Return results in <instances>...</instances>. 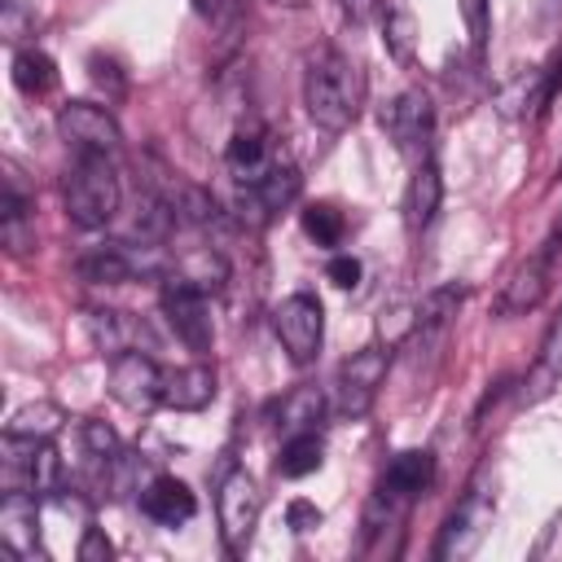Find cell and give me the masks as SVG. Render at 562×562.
<instances>
[{
	"mask_svg": "<svg viewBox=\"0 0 562 562\" xmlns=\"http://www.w3.org/2000/svg\"><path fill=\"white\" fill-rule=\"evenodd\" d=\"M171 277H184L189 285H198V290H220L224 281H228V263L215 255V250H189L184 259H176V268H171Z\"/></svg>",
	"mask_w": 562,
	"mask_h": 562,
	"instance_id": "f1b7e54d",
	"label": "cell"
},
{
	"mask_svg": "<svg viewBox=\"0 0 562 562\" xmlns=\"http://www.w3.org/2000/svg\"><path fill=\"white\" fill-rule=\"evenodd\" d=\"M325 461V443L316 430H303V435H285L281 443V457H277V474L281 479H303L312 470H321Z\"/></svg>",
	"mask_w": 562,
	"mask_h": 562,
	"instance_id": "484cf974",
	"label": "cell"
},
{
	"mask_svg": "<svg viewBox=\"0 0 562 562\" xmlns=\"http://www.w3.org/2000/svg\"><path fill=\"white\" fill-rule=\"evenodd\" d=\"M215 400V369L211 364H184V369H171L162 373V400L167 408L176 413H198Z\"/></svg>",
	"mask_w": 562,
	"mask_h": 562,
	"instance_id": "ac0fdd59",
	"label": "cell"
},
{
	"mask_svg": "<svg viewBox=\"0 0 562 562\" xmlns=\"http://www.w3.org/2000/svg\"><path fill=\"white\" fill-rule=\"evenodd\" d=\"M281 158H290V154H285V149L277 145V136H272L268 127H259V123H241V127L228 136V145H224V171L233 176L237 189L259 184Z\"/></svg>",
	"mask_w": 562,
	"mask_h": 562,
	"instance_id": "30bf717a",
	"label": "cell"
},
{
	"mask_svg": "<svg viewBox=\"0 0 562 562\" xmlns=\"http://www.w3.org/2000/svg\"><path fill=\"white\" fill-rule=\"evenodd\" d=\"M79 435H83V448H88V457H92L97 465H105V461H114V457H119V435H114L105 422L88 417V422L79 426Z\"/></svg>",
	"mask_w": 562,
	"mask_h": 562,
	"instance_id": "1f68e13d",
	"label": "cell"
},
{
	"mask_svg": "<svg viewBox=\"0 0 562 562\" xmlns=\"http://www.w3.org/2000/svg\"><path fill=\"white\" fill-rule=\"evenodd\" d=\"M382 127L395 140V149L413 162H422L430 154V132H435V105L422 88H404L386 110H382Z\"/></svg>",
	"mask_w": 562,
	"mask_h": 562,
	"instance_id": "9c48e42d",
	"label": "cell"
},
{
	"mask_svg": "<svg viewBox=\"0 0 562 562\" xmlns=\"http://www.w3.org/2000/svg\"><path fill=\"white\" fill-rule=\"evenodd\" d=\"M299 189H303V176H299V167L290 162V158H281L259 184H250V189H237V215H241V224H250V228H263V224H272L294 198H299Z\"/></svg>",
	"mask_w": 562,
	"mask_h": 562,
	"instance_id": "7c38bea8",
	"label": "cell"
},
{
	"mask_svg": "<svg viewBox=\"0 0 562 562\" xmlns=\"http://www.w3.org/2000/svg\"><path fill=\"white\" fill-rule=\"evenodd\" d=\"M140 509L162 527H180V522H189L198 514V501H193L189 483H180L176 474H154L140 487Z\"/></svg>",
	"mask_w": 562,
	"mask_h": 562,
	"instance_id": "2e32d148",
	"label": "cell"
},
{
	"mask_svg": "<svg viewBox=\"0 0 562 562\" xmlns=\"http://www.w3.org/2000/svg\"><path fill=\"white\" fill-rule=\"evenodd\" d=\"M439 202H443V176H439V162L426 154L422 162H413V180H408V198H404V220L413 233H426L439 215Z\"/></svg>",
	"mask_w": 562,
	"mask_h": 562,
	"instance_id": "e0dca14e",
	"label": "cell"
},
{
	"mask_svg": "<svg viewBox=\"0 0 562 562\" xmlns=\"http://www.w3.org/2000/svg\"><path fill=\"white\" fill-rule=\"evenodd\" d=\"M61 408L57 404H48V400H40V404H22L13 417H9V435H22V439H53L57 430H61Z\"/></svg>",
	"mask_w": 562,
	"mask_h": 562,
	"instance_id": "f546056e",
	"label": "cell"
},
{
	"mask_svg": "<svg viewBox=\"0 0 562 562\" xmlns=\"http://www.w3.org/2000/svg\"><path fill=\"white\" fill-rule=\"evenodd\" d=\"M75 553H79V562H110V558H114V544L105 540V531H101V527H92V522H88V527H83V540H79V549H75Z\"/></svg>",
	"mask_w": 562,
	"mask_h": 562,
	"instance_id": "d590c367",
	"label": "cell"
},
{
	"mask_svg": "<svg viewBox=\"0 0 562 562\" xmlns=\"http://www.w3.org/2000/svg\"><path fill=\"white\" fill-rule=\"evenodd\" d=\"M277 4H285V9H303L307 0H277Z\"/></svg>",
	"mask_w": 562,
	"mask_h": 562,
	"instance_id": "ab89813d",
	"label": "cell"
},
{
	"mask_svg": "<svg viewBox=\"0 0 562 562\" xmlns=\"http://www.w3.org/2000/svg\"><path fill=\"white\" fill-rule=\"evenodd\" d=\"M57 136L75 154H105V158H114L119 145H123V132H119L114 114L105 105H92V101H66L57 110Z\"/></svg>",
	"mask_w": 562,
	"mask_h": 562,
	"instance_id": "8992f818",
	"label": "cell"
},
{
	"mask_svg": "<svg viewBox=\"0 0 562 562\" xmlns=\"http://www.w3.org/2000/svg\"><path fill=\"white\" fill-rule=\"evenodd\" d=\"M75 272L88 285H123L140 272V255L127 241H101V246H88L75 259Z\"/></svg>",
	"mask_w": 562,
	"mask_h": 562,
	"instance_id": "9a60e30c",
	"label": "cell"
},
{
	"mask_svg": "<svg viewBox=\"0 0 562 562\" xmlns=\"http://www.w3.org/2000/svg\"><path fill=\"white\" fill-rule=\"evenodd\" d=\"M303 233H307L316 246H338L342 233H347V220H342L338 206H329V202H312V206H303Z\"/></svg>",
	"mask_w": 562,
	"mask_h": 562,
	"instance_id": "4dcf8cb0",
	"label": "cell"
},
{
	"mask_svg": "<svg viewBox=\"0 0 562 562\" xmlns=\"http://www.w3.org/2000/svg\"><path fill=\"white\" fill-rule=\"evenodd\" d=\"M272 329H277L281 351L294 364H312L316 351H321V338H325V307H321V299L307 294V290L285 294L272 307Z\"/></svg>",
	"mask_w": 562,
	"mask_h": 562,
	"instance_id": "277c9868",
	"label": "cell"
},
{
	"mask_svg": "<svg viewBox=\"0 0 562 562\" xmlns=\"http://www.w3.org/2000/svg\"><path fill=\"white\" fill-rule=\"evenodd\" d=\"M88 334H92V342H97V351L101 356H123V351H136L132 342L145 334L136 321H127L123 312H88Z\"/></svg>",
	"mask_w": 562,
	"mask_h": 562,
	"instance_id": "603a6c76",
	"label": "cell"
},
{
	"mask_svg": "<svg viewBox=\"0 0 562 562\" xmlns=\"http://www.w3.org/2000/svg\"><path fill=\"white\" fill-rule=\"evenodd\" d=\"M215 509H220V540H224V549L233 558L246 553V544L255 536V522H259V487H255V479L246 470L224 474Z\"/></svg>",
	"mask_w": 562,
	"mask_h": 562,
	"instance_id": "52a82bcc",
	"label": "cell"
},
{
	"mask_svg": "<svg viewBox=\"0 0 562 562\" xmlns=\"http://www.w3.org/2000/svg\"><path fill=\"white\" fill-rule=\"evenodd\" d=\"M303 105L316 127L325 132H347L360 119L364 105V75L360 66L338 53L334 44H321L303 61Z\"/></svg>",
	"mask_w": 562,
	"mask_h": 562,
	"instance_id": "6da1fadb",
	"label": "cell"
},
{
	"mask_svg": "<svg viewBox=\"0 0 562 562\" xmlns=\"http://www.w3.org/2000/svg\"><path fill=\"white\" fill-rule=\"evenodd\" d=\"M88 70H92V83H97V88H105L110 97H123V88H127V83H123V75H119V61H114V57L92 53V57H88Z\"/></svg>",
	"mask_w": 562,
	"mask_h": 562,
	"instance_id": "836d02e7",
	"label": "cell"
},
{
	"mask_svg": "<svg viewBox=\"0 0 562 562\" xmlns=\"http://www.w3.org/2000/svg\"><path fill=\"white\" fill-rule=\"evenodd\" d=\"M285 518H290V527H294L299 536H307L312 527H321V509H316V505H307V501H290Z\"/></svg>",
	"mask_w": 562,
	"mask_h": 562,
	"instance_id": "74e56055",
	"label": "cell"
},
{
	"mask_svg": "<svg viewBox=\"0 0 562 562\" xmlns=\"http://www.w3.org/2000/svg\"><path fill=\"white\" fill-rule=\"evenodd\" d=\"M198 13H206V18H215V13H224V0H189Z\"/></svg>",
	"mask_w": 562,
	"mask_h": 562,
	"instance_id": "f35d334b",
	"label": "cell"
},
{
	"mask_svg": "<svg viewBox=\"0 0 562 562\" xmlns=\"http://www.w3.org/2000/svg\"><path fill=\"white\" fill-rule=\"evenodd\" d=\"M492 527V492L483 483H470V492L461 496V505L448 514V522L439 527V540H435V558L452 562V558H470L483 536Z\"/></svg>",
	"mask_w": 562,
	"mask_h": 562,
	"instance_id": "ba28073f",
	"label": "cell"
},
{
	"mask_svg": "<svg viewBox=\"0 0 562 562\" xmlns=\"http://www.w3.org/2000/svg\"><path fill=\"white\" fill-rule=\"evenodd\" d=\"M123 189L114 176V162L105 154H75V162L61 176V206L70 224L79 228H105L119 215Z\"/></svg>",
	"mask_w": 562,
	"mask_h": 562,
	"instance_id": "7a4b0ae2",
	"label": "cell"
},
{
	"mask_svg": "<svg viewBox=\"0 0 562 562\" xmlns=\"http://www.w3.org/2000/svg\"><path fill=\"white\" fill-rule=\"evenodd\" d=\"M26 492H35V496H57L61 492V457H57V448L48 443V439H35V448H31V461H26Z\"/></svg>",
	"mask_w": 562,
	"mask_h": 562,
	"instance_id": "83f0119b",
	"label": "cell"
},
{
	"mask_svg": "<svg viewBox=\"0 0 562 562\" xmlns=\"http://www.w3.org/2000/svg\"><path fill=\"white\" fill-rule=\"evenodd\" d=\"M360 272H364V268H360L356 255H334V259L325 263V277H329L338 290H356V285H360Z\"/></svg>",
	"mask_w": 562,
	"mask_h": 562,
	"instance_id": "e575fe53",
	"label": "cell"
},
{
	"mask_svg": "<svg viewBox=\"0 0 562 562\" xmlns=\"http://www.w3.org/2000/svg\"><path fill=\"white\" fill-rule=\"evenodd\" d=\"M461 303H465V285H461V281H448V285L426 290L422 303L413 307V334H439V329L457 316Z\"/></svg>",
	"mask_w": 562,
	"mask_h": 562,
	"instance_id": "7402d4cb",
	"label": "cell"
},
{
	"mask_svg": "<svg viewBox=\"0 0 562 562\" xmlns=\"http://www.w3.org/2000/svg\"><path fill=\"white\" fill-rule=\"evenodd\" d=\"M53 83H57V66H53L48 53H40V48H18L13 53V88L22 97H44Z\"/></svg>",
	"mask_w": 562,
	"mask_h": 562,
	"instance_id": "4316f807",
	"label": "cell"
},
{
	"mask_svg": "<svg viewBox=\"0 0 562 562\" xmlns=\"http://www.w3.org/2000/svg\"><path fill=\"white\" fill-rule=\"evenodd\" d=\"M0 233H4L9 255H26V250H31V202H26V193L18 189L13 171H9L4 198H0Z\"/></svg>",
	"mask_w": 562,
	"mask_h": 562,
	"instance_id": "44dd1931",
	"label": "cell"
},
{
	"mask_svg": "<svg viewBox=\"0 0 562 562\" xmlns=\"http://www.w3.org/2000/svg\"><path fill=\"white\" fill-rule=\"evenodd\" d=\"M35 501H40V496L26 492V487L4 492V501H0V540H4L13 553H35V522H40Z\"/></svg>",
	"mask_w": 562,
	"mask_h": 562,
	"instance_id": "d6986e66",
	"label": "cell"
},
{
	"mask_svg": "<svg viewBox=\"0 0 562 562\" xmlns=\"http://www.w3.org/2000/svg\"><path fill=\"white\" fill-rule=\"evenodd\" d=\"M325 417V395L321 386H294L285 400H281V413H277V426L285 435H303V430H316Z\"/></svg>",
	"mask_w": 562,
	"mask_h": 562,
	"instance_id": "d4e9b609",
	"label": "cell"
},
{
	"mask_svg": "<svg viewBox=\"0 0 562 562\" xmlns=\"http://www.w3.org/2000/svg\"><path fill=\"white\" fill-rule=\"evenodd\" d=\"M391 351L386 347H360L351 351L334 373V408L342 417H364L378 400V386L386 382Z\"/></svg>",
	"mask_w": 562,
	"mask_h": 562,
	"instance_id": "5b68a950",
	"label": "cell"
},
{
	"mask_svg": "<svg viewBox=\"0 0 562 562\" xmlns=\"http://www.w3.org/2000/svg\"><path fill=\"white\" fill-rule=\"evenodd\" d=\"M110 395L123 408H136L140 413V408H149V404L162 400V369L149 356H140V351H123L110 364Z\"/></svg>",
	"mask_w": 562,
	"mask_h": 562,
	"instance_id": "5bb4252c",
	"label": "cell"
},
{
	"mask_svg": "<svg viewBox=\"0 0 562 562\" xmlns=\"http://www.w3.org/2000/svg\"><path fill=\"white\" fill-rule=\"evenodd\" d=\"M162 316H167V325L176 329V338H180L189 351H198V356L211 351L206 290L189 285L184 277H167V285H162Z\"/></svg>",
	"mask_w": 562,
	"mask_h": 562,
	"instance_id": "8fae6325",
	"label": "cell"
},
{
	"mask_svg": "<svg viewBox=\"0 0 562 562\" xmlns=\"http://www.w3.org/2000/svg\"><path fill=\"white\" fill-rule=\"evenodd\" d=\"M461 18H465V35L474 57H483L487 48V0H461Z\"/></svg>",
	"mask_w": 562,
	"mask_h": 562,
	"instance_id": "d6a6232c",
	"label": "cell"
},
{
	"mask_svg": "<svg viewBox=\"0 0 562 562\" xmlns=\"http://www.w3.org/2000/svg\"><path fill=\"white\" fill-rule=\"evenodd\" d=\"M558 88H562V48L549 57V66L540 70V101H544V110L553 105V97H558Z\"/></svg>",
	"mask_w": 562,
	"mask_h": 562,
	"instance_id": "8d00e7d4",
	"label": "cell"
},
{
	"mask_svg": "<svg viewBox=\"0 0 562 562\" xmlns=\"http://www.w3.org/2000/svg\"><path fill=\"white\" fill-rule=\"evenodd\" d=\"M382 44L400 66H413V48H417V22L413 9L404 0H386L382 4Z\"/></svg>",
	"mask_w": 562,
	"mask_h": 562,
	"instance_id": "cb8c5ba5",
	"label": "cell"
},
{
	"mask_svg": "<svg viewBox=\"0 0 562 562\" xmlns=\"http://www.w3.org/2000/svg\"><path fill=\"white\" fill-rule=\"evenodd\" d=\"M562 255V215H558V224L549 228V237L505 277V285H501V294H496V312L501 316H522V312H531L540 299H544V290H549V277H553V259Z\"/></svg>",
	"mask_w": 562,
	"mask_h": 562,
	"instance_id": "3957f363",
	"label": "cell"
},
{
	"mask_svg": "<svg viewBox=\"0 0 562 562\" xmlns=\"http://www.w3.org/2000/svg\"><path fill=\"white\" fill-rule=\"evenodd\" d=\"M558 382H562V312L549 321V329H544V338H540L536 369H531L527 382H522V404H540Z\"/></svg>",
	"mask_w": 562,
	"mask_h": 562,
	"instance_id": "ffe728a7",
	"label": "cell"
},
{
	"mask_svg": "<svg viewBox=\"0 0 562 562\" xmlns=\"http://www.w3.org/2000/svg\"><path fill=\"white\" fill-rule=\"evenodd\" d=\"M435 483V457L426 448H404L391 457V465L378 479V501H386L391 509H404L408 501H417L426 487Z\"/></svg>",
	"mask_w": 562,
	"mask_h": 562,
	"instance_id": "4fadbf2b",
	"label": "cell"
}]
</instances>
